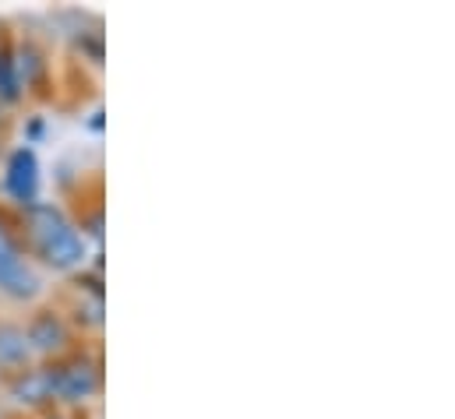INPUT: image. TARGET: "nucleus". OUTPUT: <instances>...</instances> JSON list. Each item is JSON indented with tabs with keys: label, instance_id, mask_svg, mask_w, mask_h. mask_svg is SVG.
I'll use <instances>...</instances> for the list:
<instances>
[{
	"label": "nucleus",
	"instance_id": "obj_7",
	"mask_svg": "<svg viewBox=\"0 0 455 419\" xmlns=\"http://www.w3.org/2000/svg\"><path fill=\"white\" fill-rule=\"evenodd\" d=\"M14 395H18V402H50L53 395H50V374H46V367L21 374L14 381Z\"/></svg>",
	"mask_w": 455,
	"mask_h": 419
},
{
	"label": "nucleus",
	"instance_id": "obj_2",
	"mask_svg": "<svg viewBox=\"0 0 455 419\" xmlns=\"http://www.w3.org/2000/svg\"><path fill=\"white\" fill-rule=\"evenodd\" d=\"M50 374V395L64 399V402H82L89 395H96L100 388V370L89 360H71L60 367H46Z\"/></svg>",
	"mask_w": 455,
	"mask_h": 419
},
{
	"label": "nucleus",
	"instance_id": "obj_6",
	"mask_svg": "<svg viewBox=\"0 0 455 419\" xmlns=\"http://www.w3.org/2000/svg\"><path fill=\"white\" fill-rule=\"evenodd\" d=\"M25 360H28V338H25V331L14 328V324H4L0 328V367L14 370Z\"/></svg>",
	"mask_w": 455,
	"mask_h": 419
},
{
	"label": "nucleus",
	"instance_id": "obj_3",
	"mask_svg": "<svg viewBox=\"0 0 455 419\" xmlns=\"http://www.w3.org/2000/svg\"><path fill=\"white\" fill-rule=\"evenodd\" d=\"M4 184H7V194L21 205H36V194H39V159L32 148H14L11 159H7V173H4Z\"/></svg>",
	"mask_w": 455,
	"mask_h": 419
},
{
	"label": "nucleus",
	"instance_id": "obj_1",
	"mask_svg": "<svg viewBox=\"0 0 455 419\" xmlns=\"http://www.w3.org/2000/svg\"><path fill=\"white\" fill-rule=\"evenodd\" d=\"M28 233L39 250V257L53 268H75L85 261V240L78 229L50 205H32L28 209Z\"/></svg>",
	"mask_w": 455,
	"mask_h": 419
},
{
	"label": "nucleus",
	"instance_id": "obj_5",
	"mask_svg": "<svg viewBox=\"0 0 455 419\" xmlns=\"http://www.w3.org/2000/svg\"><path fill=\"white\" fill-rule=\"evenodd\" d=\"M25 338H28V349L36 345L43 352H53V349H60L68 342V328L60 324L57 314H39L32 320V328L25 331Z\"/></svg>",
	"mask_w": 455,
	"mask_h": 419
},
{
	"label": "nucleus",
	"instance_id": "obj_8",
	"mask_svg": "<svg viewBox=\"0 0 455 419\" xmlns=\"http://www.w3.org/2000/svg\"><path fill=\"white\" fill-rule=\"evenodd\" d=\"M21 92V82H18V71H14V60L7 50H0V99L14 103Z\"/></svg>",
	"mask_w": 455,
	"mask_h": 419
},
{
	"label": "nucleus",
	"instance_id": "obj_4",
	"mask_svg": "<svg viewBox=\"0 0 455 419\" xmlns=\"http://www.w3.org/2000/svg\"><path fill=\"white\" fill-rule=\"evenodd\" d=\"M0 289H7L11 296H32L39 289L36 272L21 261L14 240L4 229H0Z\"/></svg>",
	"mask_w": 455,
	"mask_h": 419
}]
</instances>
